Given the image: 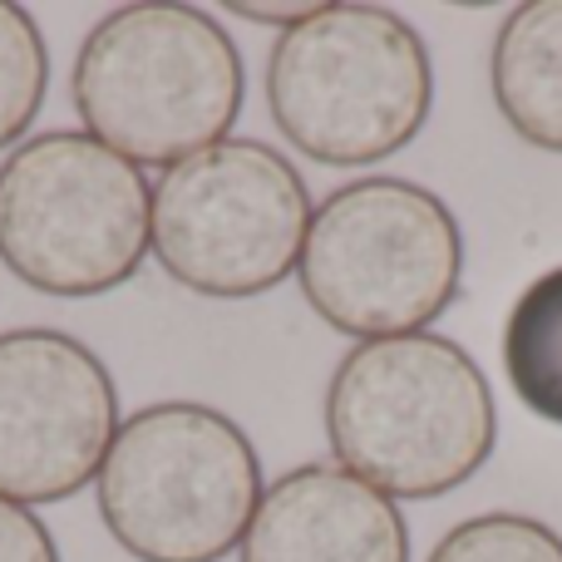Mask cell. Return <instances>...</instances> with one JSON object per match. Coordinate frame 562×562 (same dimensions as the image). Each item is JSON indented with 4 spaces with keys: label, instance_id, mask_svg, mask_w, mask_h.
I'll use <instances>...</instances> for the list:
<instances>
[{
    "label": "cell",
    "instance_id": "1",
    "mask_svg": "<svg viewBox=\"0 0 562 562\" xmlns=\"http://www.w3.org/2000/svg\"><path fill=\"white\" fill-rule=\"evenodd\" d=\"M326 445L395 504L445 498L494 454V390L479 360L435 330L356 340L326 385Z\"/></svg>",
    "mask_w": 562,
    "mask_h": 562
},
{
    "label": "cell",
    "instance_id": "2",
    "mask_svg": "<svg viewBox=\"0 0 562 562\" xmlns=\"http://www.w3.org/2000/svg\"><path fill=\"white\" fill-rule=\"evenodd\" d=\"M69 94L85 134L119 158L173 168L233 134L247 104V65L213 10L134 0L85 35Z\"/></svg>",
    "mask_w": 562,
    "mask_h": 562
},
{
    "label": "cell",
    "instance_id": "3",
    "mask_svg": "<svg viewBox=\"0 0 562 562\" xmlns=\"http://www.w3.org/2000/svg\"><path fill=\"white\" fill-rule=\"evenodd\" d=\"M267 104L281 138L311 164L370 168L409 148L429 124V45L385 5H321L267 55Z\"/></svg>",
    "mask_w": 562,
    "mask_h": 562
},
{
    "label": "cell",
    "instance_id": "4",
    "mask_svg": "<svg viewBox=\"0 0 562 562\" xmlns=\"http://www.w3.org/2000/svg\"><path fill=\"white\" fill-rule=\"evenodd\" d=\"M262 488L252 439L203 400H158L119 419L94 479L109 538L138 562L233 558Z\"/></svg>",
    "mask_w": 562,
    "mask_h": 562
},
{
    "label": "cell",
    "instance_id": "5",
    "mask_svg": "<svg viewBox=\"0 0 562 562\" xmlns=\"http://www.w3.org/2000/svg\"><path fill=\"white\" fill-rule=\"evenodd\" d=\"M296 281L306 306L340 336H415L454 306L464 233L425 183L390 173L356 178L311 213Z\"/></svg>",
    "mask_w": 562,
    "mask_h": 562
},
{
    "label": "cell",
    "instance_id": "6",
    "mask_svg": "<svg viewBox=\"0 0 562 562\" xmlns=\"http://www.w3.org/2000/svg\"><path fill=\"white\" fill-rule=\"evenodd\" d=\"M154 188L85 128H45L0 164V262L40 296L89 301L138 277Z\"/></svg>",
    "mask_w": 562,
    "mask_h": 562
},
{
    "label": "cell",
    "instance_id": "7",
    "mask_svg": "<svg viewBox=\"0 0 562 562\" xmlns=\"http://www.w3.org/2000/svg\"><path fill=\"white\" fill-rule=\"evenodd\" d=\"M306 178L262 138H223L164 168L148 213V252L178 286L247 301L281 286L311 227Z\"/></svg>",
    "mask_w": 562,
    "mask_h": 562
},
{
    "label": "cell",
    "instance_id": "8",
    "mask_svg": "<svg viewBox=\"0 0 562 562\" xmlns=\"http://www.w3.org/2000/svg\"><path fill=\"white\" fill-rule=\"evenodd\" d=\"M114 435V375L85 340L55 326L0 330V498H75L99 479Z\"/></svg>",
    "mask_w": 562,
    "mask_h": 562
},
{
    "label": "cell",
    "instance_id": "9",
    "mask_svg": "<svg viewBox=\"0 0 562 562\" xmlns=\"http://www.w3.org/2000/svg\"><path fill=\"white\" fill-rule=\"evenodd\" d=\"M243 562H409V524L395 498L340 464L286 469L262 488Z\"/></svg>",
    "mask_w": 562,
    "mask_h": 562
},
{
    "label": "cell",
    "instance_id": "10",
    "mask_svg": "<svg viewBox=\"0 0 562 562\" xmlns=\"http://www.w3.org/2000/svg\"><path fill=\"white\" fill-rule=\"evenodd\" d=\"M488 85L504 124L524 144L562 154V0L508 10L488 55Z\"/></svg>",
    "mask_w": 562,
    "mask_h": 562
},
{
    "label": "cell",
    "instance_id": "11",
    "mask_svg": "<svg viewBox=\"0 0 562 562\" xmlns=\"http://www.w3.org/2000/svg\"><path fill=\"white\" fill-rule=\"evenodd\" d=\"M504 370L518 405L562 429V267L518 291L504 321Z\"/></svg>",
    "mask_w": 562,
    "mask_h": 562
},
{
    "label": "cell",
    "instance_id": "12",
    "mask_svg": "<svg viewBox=\"0 0 562 562\" xmlns=\"http://www.w3.org/2000/svg\"><path fill=\"white\" fill-rule=\"evenodd\" d=\"M49 94V45L30 10L0 0V148L25 144Z\"/></svg>",
    "mask_w": 562,
    "mask_h": 562
},
{
    "label": "cell",
    "instance_id": "13",
    "mask_svg": "<svg viewBox=\"0 0 562 562\" xmlns=\"http://www.w3.org/2000/svg\"><path fill=\"white\" fill-rule=\"evenodd\" d=\"M425 562H562V538L543 518L479 514L449 528Z\"/></svg>",
    "mask_w": 562,
    "mask_h": 562
},
{
    "label": "cell",
    "instance_id": "14",
    "mask_svg": "<svg viewBox=\"0 0 562 562\" xmlns=\"http://www.w3.org/2000/svg\"><path fill=\"white\" fill-rule=\"evenodd\" d=\"M0 562H59L55 533L25 504L0 498Z\"/></svg>",
    "mask_w": 562,
    "mask_h": 562
},
{
    "label": "cell",
    "instance_id": "15",
    "mask_svg": "<svg viewBox=\"0 0 562 562\" xmlns=\"http://www.w3.org/2000/svg\"><path fill=\"white\" fill-rule=\"evenodd\" d=\"M233 15H243V20H252V25H277L281 35H286V30H296L301 20H311L321 10V0L316 5H257V0H233Z\"/></svg>",
    "mask_w": 562,
    "mask_h": 562
}]
</instances>
